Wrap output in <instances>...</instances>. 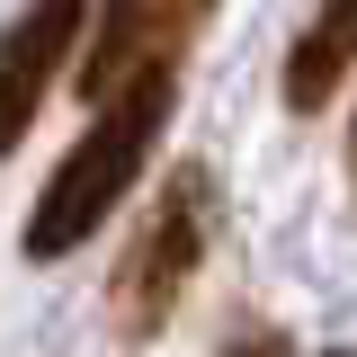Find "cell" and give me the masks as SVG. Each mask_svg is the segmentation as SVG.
<instances>
[{"mask_svg":"<svg viewBox=\"0 0 357 357\" xmlns=\"http://www.w3.org/2000/svg\"><path fill=\"white\" fill-rule=\"evenodd\" d=\"M331 357H357V349H331Z\"/></svg>","mask_w":357,"mask_h":357,"instance_id":"ba28073f","label":"cell"},{"mask_svg":"<svg viewBox=\"0 0 357 357\" xmlns=\"http://www.w3.org/2000/svg\"><path fill=\"white\" fill-rule=\"evenodd\" d=\"M349 72H357V0H321L312 27L295 36V54H286V107L295 116L331 107Z\"/></svg>","mask_w":357,"mask_h":357,"instance_id":"5b68a950","label":"cell"},{"mask_svg":"<svg viewBox=\"0 0 357 357\" xmlns=\"http://www.w3.org/2000/svg\"><path fill=\"white\" fill-rule=\"evenodd\" d=\"M170 107H178V72H152V81H126L116 98H98V126H81V143L54 161L36 215H27V259H72L126 206L161 126H170Z\"/></svg>","mask_w":357,"mask_h":357,"instance_id":"6da1fadb","label":"cell"},{"mask_svg":"<svg viewBox=\"0 0 357 357\" xmlns=\"http://www.w3.org/2000/svg\"><path fill=\"white\" fill-rule=\"evenodd\" d=\"M206 250H215V170H206V161H178V170L161 178V197H152V223L134 232V250H126V268H116V286H107L116 331L152 340V331L178 312V295L197 286Z\"/></svg>","mask_w":357,"mask_h":357,"instance_id":"7a4b0ae2","label":"cell"},{"mask_svg":"<svg viewBox=\"0 0 357 357\" xmlns=\"http://www.w3.org/2000/svg\"><path fill=\"white\" fill-rule=\"evenodd\" d=\"M223 0H107L98 9V36L81 54V98H116L126 81H152V72H178V54L197 45V27L215 18Z\"/></svg>","mask_w":357,"mask_h":357,"instance_id":"3957f363","label":"cell"},{"mask_svg":"<svg viewBox=\"0 0 357 357\" xmlns=\"http://www.w3.org/2000/svg\"><path fill=\"white\" fill-rule=\"evenodd\" d=\"M72 45H81V0H36V9L0 36V161L18 152V134L36 126L54 72L72 63Z\"/></svg>","mask_w":357,"mask_h":357,"instance_id":"277c9868","label":"cell"},{"mask_svg":"<svg viewBox=\"0 0 357 357\" xmlns=\"http://www.w3.org/2000/svg\"><path fill=\"white\" fill-rule=\"evenodd\" d=\"M232 357H286V340H241Z\"/></svg>","mask_w":357,"mask_h":357,"instance_id":"8992f818","label":"cell"},{"mask_svg":"<svg viewBox=\"0 0 357 357\" xmlns=\"http://www.w3.org/2000/svg\"><path fill=\"white\" fill-rule=\"evenodd\" d=\"M349 178H357V126H349Z\"/></svg>","mask_w":357,"mask_h":357,"instance_id":"52a82bcc","label":"cell"}]
</instances>
